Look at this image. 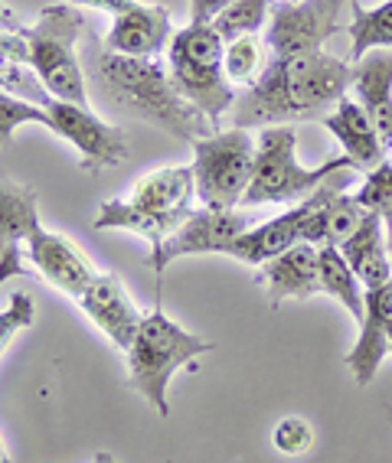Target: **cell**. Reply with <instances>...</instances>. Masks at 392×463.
<instances>
[{
	"instance_id": "6da1fadb",
	"label": "cell",
	"mask_w": 392,
	"mask_h": 463,
	"mask_svg": "<svg viewBox=\"0 0 392 463\" xmlns=\"http://www.w3.org/2000/svg\"><path fill=\"white\" fill-rule=\"evenodd\" d=\"M353 85V62L330 56L327 50L294 52L268 59L265 72L243 99H235L233 128H272L320 121Z\"/></svg>"
},
{
	"instance_id": "7a4b0ae2",
	"label": "cell",
	"mask_w": 392,
	"mask_h": 463,
	"mask_svg": "<svg viewBox=\"0 0 392 463\" xmlns=\"http://www.w3.org/2000/svg\"><path fill=\"white\" fill-rule=\"evenodd\" d=\"M99 82L118 111L150 121L160 131L174 134L177 141L193 144L213 134V125L200 108L184 99L160 59H131L105 50L99 56Z\"/></svg>"
},
{
	"instance_id": "3957f363",
	"label": "cell",
	"mask_w": 392,
	"mask_h": 463,
	"mask_svg": "<svg viewBox=\"0 0 392 463\" xmlns=\"http://www.w3.org/2000/svg\"><path fill=\"white\" fill-rule=\"evenodd\" d=\"M206 353H213V343L184 330L158 304L144 317L134 343L125 349L128 382L160 418H170V379L180 369L196 365V359L206 356Z\"/></svg>"
},
{
	"instance_id": "277c9868",
	"label": "cell",
	"mask_w": 392,
	"mask_h": 463,
	"mask_svg": "<svg viewBox=\"0 0 392 463\" xmlns=\"http://www.w3.org/2000/svg\"><path fill=\"white\" fill-rule=\"evenodd\" d=\"M85 30L82 10L75 4H50L26 30V66L33 69L50 99L89 105L85 75L75 56V43Z\"/></svg>"
},
{
	"instance_id": "5b68a950",
	"label": "cell",
	"mask_w": 392,
	"mask_h": 463,
	"mask_svg": "<svg viewBox=\"0 0 392 463\" xmlns=\"http://www.w3.org/2000/svg\"><path fill=\"white\" fill-rule=\"evenodd\" d=\"M294 150H298V131L292 125H272L259 134L252 183L243 199L245 209L265 206V203H301L318 186H324L334 174L353 170V164L347 157H334L320 166H301Z\"/></svg>"
},
{
	"instance_id": "8992f818",
	"label": "cell",
	"mask_w": 392,
	"mask_h": 463,
	"mask_svg": "<svg viewBox=\"0 0 392 463\" xmlns=\"http://www.w3.org/2000/svg\"><path fill=\"white\" fill-rule=\"evenodd\" d=\"M170 75L193 108H200L213 131H223V118L233 115L235 89L223 69L225 43L213 26H184L170 40Z\"/></svg>"
},
{
	"instance_id": "52a82bcc",
	"label": "cell",
	"mask_w": 392,
	"mask_h": 463,
	"mask_svg": "<svg viewBox=\"0 0 392 463\" xmlns=\"http://www.w3.org/2000/svg\"><path fill=\"white\" fill-rule=\"evenodd\" d=\"M193 180L203 209H239L252 183L255 137L245 128H225L193 141Z\"/></svg>"
},
{
	"instance_id": "ba28073f",
	"label": "cell",
	"mask_w": 392,
	"mask_h": 463,
	"mask_svg": "<svg viewBox=\"0 0 392 463\" xmlns=\"http://www.w3.org/2000/svg\"><path fill=\"white\" fill-rule=\"evenodd\" d=\"M259 225L255 213L249 209H193L186 222L167 235V239L154 245L148 255V265L154 274H164L174 258L184 255H225L243 232Z\"/></svg>"
},
{
	"instance_id": "9c48e42d",
	"label": "cell",
	"mask_w": 392,
	"mask_h": 463,
	"mask_svg": "<svg viewBox=\"0 0 392 463\" xmlns=\"http://www.w3.org/2000/svg\"><path fill=\"white\" fill-rule=\"evenodd\" d=\"M343 7V0H275L265 26L268 59L324 50V43L340 33Z\"/></svg>"
},
{
	"instance_id": "30bf717a",
	"label": "cell",
	"mask_w": 392,
	"mask_h": 463,
	"mask_svg": "<svg viewBox=\"0 0 392 463\" xmlns=\"http://www.w3.org/2000/svg\"><path fill=\"white\" fill-rule=\"evenodd\" d=\"M50 111V131L72 144L79 154V166L89 174L109 170L128 160V134L121 128H111L109 121H101L89 105H72V101H46Z\"/></svg>"
},
{
	"instance_id": "8fae6325",
	"label": "cell",
	"mask_w": 392,
	"mask_h": 463,
	"mask_svg": "<svg viewBox=\"0 0 392 463\" xmlns=\"http://www.w3.org/2000/svg\"><path fill=\"white\" fill-rule=\"evenodd\" d=\"M167 7L160 4H131L111 17V30L105 36V50L131 59H160L174 40Z\"/></svg>"
},
{
	"instance_id": "7c38bea8",
	"label": "cell",
	"mask_w": 392,
	"mask_h": 463,
	"mask_svg": "<svg viewBox=\"0 0 392 463\" xmlns=\"http://www.w3.org/2000/svg\"><path fill=\"white\" fill-rule=\"evenodd\" d=\"M79 307H82L85 317L109 336L111 346L121 349V353L131 346L144 323V314L134 307L131 294H128L125 281H121L118 274H99V278L89 284V290L79 298Z\"/></svg>"
},
{
	"instance_id": "4fadbf2b",
	"label": "cell",
	"mask_w": 392,
	"mask_h": 463,
	"mask_svg": "<svg viewBox=\"0 0 392 463\" xmlns=\"http://www.w3.org/2000/svg\"><path fill=\"white\" fill-rule=\"evenodd\" d=\"M26 255H30L36 271H40L53 288H59L72 300L82 298L85 290H89V284L99 278V271L85 261V255L75 249L72 241L62 239V235H56V232H50V229H43V225H36V229L30 232Z\"/></svg>"
},
{
	"instance_id": "5bb4252c",
	"label": "cell",
	"mask_w": 392,
	"mask_h": 463,
	"mask_svg": "<svg viewBox=\"0 0 392 463\" xmlns=\"http://www.w3.org/2000/svg\"><path fill=\"white\" fill-rule=\"evenodd\" d=\"M392 336V281L367 290V314L359 320V336L347 353V369L359 389H367L379 373V363L389 356Z\"/></svg>"
},
{
	"instance_id": "9a60e30c",
	"label": "cell",
	"mask_w": 392,
	"mask_h": 463,
	"mask_svg": "<svg viewBox=\"0 0 392 463\" xmlns=\"http://www.w3.org/2000/svg\"><path fill=\"white\" fill-rule=\"evenodd\" d=\"M318 190L311 193L308 199H301L298 206L284 209V213L275 215V219H265V222L252 225L249 232H243V235L225 249V255L235 258V261H243V265L262 268L275 255H282V251H288L292 245H298L308 215L314 213V206H318Z\"/></svg>"
},
{
	"instance_id": "2e32d148",
	"label": "cell",
	"mask_w": 392,
	"mask_h": 463,
	"mask_svg": "<svg viewBox=\"0 0 392 463\" xmlns=\"http://www.w3.org/2000/svg\"><path fill=\"white\" fill-rule=\"evenodd\" d=\"M259 284L265 288L272 307H282L284 300H311L314 294H320L318 245L298 241L288 251L265 261L259 268Z\"/></svg>"
},
{
	"instance_id": "e0dca14e",
	"label": "cell",
	"mask_w": 392,
	"mask_h": 463,
	"mask_svg": "<svg viewBox=\"0 0 392 463\" xmlns=\"http://www.w3.org/2000/svg\"><path fill=\"white\" fill-rule=\"evenodd\" d=\"M320 125L340 141L343 157L350 160L357 174H369V170H376V166L389 157V150L383 147V141H379V134H376L367 111L359 108V101L347 99V95L337 101V108L330 115L320 118Z\"/></svg>"
},
{
	"instance_id": "ac0fdd59",
	"label": "cell",
	"mask_w": 392,
	"mask_h": 463,
	"mask_svg": "<svg viewBox=\"0 0 392 463\" xmlns=\"http://www.w3.org/2000/svg\"><path fill=\"white\" fill-rule=\"evenodd\" d=\"M353 91L383 147H392V52H367L353 66Z\"/></svg>"
},
{
	"instance_id": "d6986e66",
	"label": "cell",
	"mask_w": 392,
	"mask_h": 463,
	"mask_svg": "<svg viewBox=\"0 0 392 463\" xmlns=\"http://www.w3.org/2000/svg\"><path fill=\"white\" fill-rule=\"evenodd\" d=\"M190 213H154V209L134 206L131 199H105L92 219V229L95 232H109V229L131 232V235L148 239L150 249H154V245H160L167 235H174V232L186 222Z\"/></svg>"
},
{
	"instance_id": "ffe728a7",
	"label": "cell",
	"mask_w": 392,
	"mask_h": 463,
	"mask_svg": "<svg viewBox=\"0 0 392 463\" xmlns=\"http://www.w3.org/2000/svg\"><path fill=\"white\" fill-rule=\"evenodd\" d=\"M340 255L347 258V265L353 268V274H357L359 284L367 290L392 281V258H389V241H386V225L376 213H367L363 225L340 245Z\"/></svg>"
},
{
	"instance_id": "44dd1931",
	"label": "cell",
	"mask_w": 392,
	"mask_h": 463,
	"mask_svg": "<svg viewBox=\"0 0 392 463\" xmlns=\"http://www.w3.org/2000/svg\"><path fill=\"white\" fill-rule=\"evenodd\" d=\"M193 196H196L193 166H164L134 183L128 199L134 206L154 209V213H190Z\"/></svg>"
},
{
	"instance_id": "7402d4cb",
	"label": "cell",
	"mask_w": 392,
	"mask_h": 463,
	"mask_svg": "<svg viewBox=\"0 0 392 463\" xmlns=\"http://www.w3.org/2000/svg\"><path fill=\"white\" fill-rule=\"evenodd\" d=\"M36 225H40L36 190L10 176H0V255L30 239Z\"/></svg>"
},
{
	"instance_id": "603a6c76",
	"label": "cell",
	"mask_w": 392,
	"mask_h": 463,
	"mask_svg": "<svg viewBox=\"0 0 392 463\" xmlns=\"http://www.w3.org/2000/svg\"><path fill=\"white\" fill-rule=\"evenodd\" d=\"M318 265H320V294L334 298L337 304L347 307V314L353 320H363L367 314V288L359 284L353 268L347 265V258L334 245H320L318 249Z\"/></svg>"
},
{
	"instance_id": "cb8c5ba5",
	"label": "cell",
	"mask_w": 392,
	"mask_h": 463,
	"mask_svg": "<svg viewBox=\"0 0 392 463\" xmlns=\"http://www.w3.org/2000/svg\"><path fill=\"white\" fill-rule=\"evenodd\" d=\"M353 14L350 24V59L357 66L359 59L373 50H392V0L379 4V7H363L359 0L347 4Z\"/></svg>"
},
{
	"instance_id": "d4e9b609",
	"label": "cell",
	"mask_w": 392,
	"mask_h": 463,
	"mask_svg": "<svg viewBox=\"0 0 392 463\" xmlns=\"http://www.w3.org/2000/svg\"><path fill=\"white\" fill-rule=\"evenodd\" d=\"M268 66V46L259 33L255 36H239V40L225 43V52H223V69L229 75V82L233 85H252L259 82L262 72Z\"/></svg>"
},
{
	"instance_id": "484cf974",
	"label": "cell",
	"mask_w": 392,
	"mask_h": 463,
	"mask_svg": "<svg viewBox=\"0 0 392 463\" xmlns=\"http://www.w3.org/2000/svg\"><path fill=\"white\" fill-rule=\"evenodd\" d=\"M272 7H275V0H233L209 26L216 30L223 43H233L239 36H255L268 26Z\"/></svg>"
},
{
	"instance_id": "4316f807",
	"label": "cell",
	"mask_w": 392,
	"mask_h": 463,
	"mask_svg": "<svg viewBox=\"0 0 392 463\" xmlns=\"http://www.w3.org/2000/svg\"><path fill=\"white\" fill-rule=\"evenodd\" d=\"M353 196H357L359 206L369 209V213H376L379 219H383L386 241H389V251H392V160L386 157L376 170H369L367 180H363V186H359Z\"/></svg>"
},
{
	"instance_id": "83f0119b",
	"label": "cell",
	"mask_w": 392,
	"mask_h": 463,
	"mask_svg": "<svg viewBox=\"0 0 392 463\" xmlns=\"http://www.w3.org/2000/svg\"><path fill=\"white\" fill-rule=\"evenodd\" d=\"M24 125L50 128V111L24 95H10L7 89H0V147H7L14 141V131Z\"/></svg>"
},
{
	"instance_id": "f1b7e54d",
	"label": "cell",
	"mask_w": 392,
	"mask_h": 463,
	"mask_svg": "<svg viewBox=\"0 0 392 463\" xmlns=\"http://www.w3.org/2000/svg\"><path fill=\"white\" fill-rule=\"evenodd\" d=\"M33 314H36L33 298H30L26 290H17V294L10 298V304L0 310V356H4V349L14 343V336L33 323Z\"/></svg>"
},
{
	"instance_id": "f546056e",
	"label": "cell",
	"mask_w": 392,
	"mask_h": 463,
	"mask_svg": "<svg viewBox=\"0 0 392 463\" xmlns=\"http://www.w3.org/2000/svg\"><path fill=\"white\" fill-rule=\"evenodd\" d=\"M272 444H275V450H282V454L298 457V454H304V450H311L314 430H311V424L304 421V418H294L292 414V418H282V421L275 424Z\"/></svg>"
},
{
	"instance_id": "4dcf8cb0",
	"label": "cell",
	"mask_w": 392,
	"mask_h": 463,
	"mask_svg": "<svg viewBox=\"0 0 392 463\" xmlns=\"http://www.w3.org/2000/svg\"><path fill=\"white\" fill-rule=\"evenodd\" d=\"M233 0H190V24L209 26Z\"/></svg>"
},
{
	"instance_id": "1f68e13d",
	"label": "cell",
	"mask_w": 392,
	"mask_h": 463,
	"mask_svg": "<svg viewBox=\"0 0 392 463\" xmlns=\"http://www.w3.org/2000/svg\"><path fill=\"white\" fill-rule=\"evenodd\" d=\"M24 258H20V245L17 249H7L0 255V284L14 281V278H24Z\"/></svg>"
},
{
	"instance_id": "d6a6232c",
	"label": "cell",
	"mask_w": 392,
	"mask_h": 463,
	"mask_svg": "<svg viewBox=\"0 0 392 463\" xmlns=\"http://www.w3.org/2000/svg\"><path fill=\"white\" fill-rule=\"evenodd\" d=\"M0 56L14 59V62H26V40L14 33H0Z\"/></svg>"
},
{
	"instance_id": "836d02e7",
	"label": "cell",
	"mask_w": 392,
	"mask_h": 463,
	"mask_svg": "<svg viewBox=\"0 0 392 463\" xmlns=\"http://www.w3.org/2000/svg\"><path fill=\"white\" fill-rule=\"evenodd\" d=\"M75 7H92V10H105V14H121L125 7H131L134 0H72Z\"/></svg>"
},
{
	"instance_id": "e575fe53",
	"label": "cell",
	"mask_w": 392,
	"mask_h": 463,
	"mask_svg": "<svg viewBox=\"0 0 392 463\" xmlns=\"http://www.w3.org/2000/svg\"><path fill=\"white\" fill-rule=\"evenodd\" d=\"M92 463H121L118 460L115 454H109V450H99V454H95V460Z\"/></svg>"
},
{
	"instance_id": "d590c367",
	"label": "cell",
	"mask_w": 392,
	"mask_h": 463,
	"mask_svg": "<svg viewBox=\"0 0 392 463\" xmlns=\"http://www.w3.org/2000/svg\"><path fill=\"white\" fill-rule=\"evenodd\" d=\"M0 463H14V460H10L7 450H4V440H0Z\"/></svg>"
},
{
	"instance_id": "8d00e7d4",
	"label": "cell",
	"mask_w": 392,
	"mask_h": 463,
	"mask_svg": "<svg viewBox=\"0 0 392 463\" xmlns=\"http://www.w3.org/2000/svg\"><path fill=\"white\" fill-rule=\"evenodd\" d=\"M389 353H392V336H389Z\"/></svg>"
},
{
	"instance_id": "74e56055",
	"label": "cell",
	"mask_w": 392,
	"mask_h": 463,
	"mask_svg": "<svg viewBox=\"0 0 392 463\" xmlns=\"http://www.w3.org/2000/svg\"><path fill=\"white\" fill-rule=\"evenodd\" d=\"M343 4H350V0H343Z\"/></svg>"
}]
</instances>
